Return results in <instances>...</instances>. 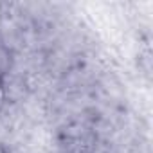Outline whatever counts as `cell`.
<instances>
[{
    "instance_id": "obj_4",
    "label": "cell",
    "mask_w": 153,
    "mask_h": 153,
    "mask_svg": "<svg viewBox=\"0 0 153 153\" xmlns=\"http://www.w3.org/2000/svg\"><path fill=\"white\" fill-rule=\"evenodd\" d=\"M0 153H11V151H9V149L4 146V144H0Z\"/></svg>"
},
{
    "instance_id": "obj_3",
    "label": "cell",
    "mask_w": 153,
    "mask_h": 153,
    "mask_svg": "<svg viewBox=\"0 0 153 153\" xmlns=\"http://www.w3.org/2000/svg\"><path fill=\"white\" fill-rule=\"evenodd\" d=\"M7 99H9V94H7V87H6V79L0 78V112H2L7 105Z\"/></svg>"
},
{
    "instance_id": "obj_2",
    "label": "cell",
    "mask_w": 153,
    "mask_h": 153,
    "mask_svg": "<svg viewBox=\"0 0 153 153\" xmlns=\"http://www.w3.org/2000/svg\"><path fill=\"white\" fill-rule=\"evenodd\" d=\"M13 51L0 40V78L6 79V76L11 72L13 68Z\"/></svg>"
},
{
    "instance_id": "obj_1",
    "label": "cell",
    "mask_w": 153,
    "mask_h": 153,
    "mask_svg": "<svg viewBox=\"0 0 153 153\" xmlns=\"http://www.w3.org/2000/svg\"><path fill=\"white\" fill-rule=\"evenodd\" d=\"M61 153H96L97 151V133L85 124H70L61 130L59 135Z\"/></svg>"
}]
</instances>
